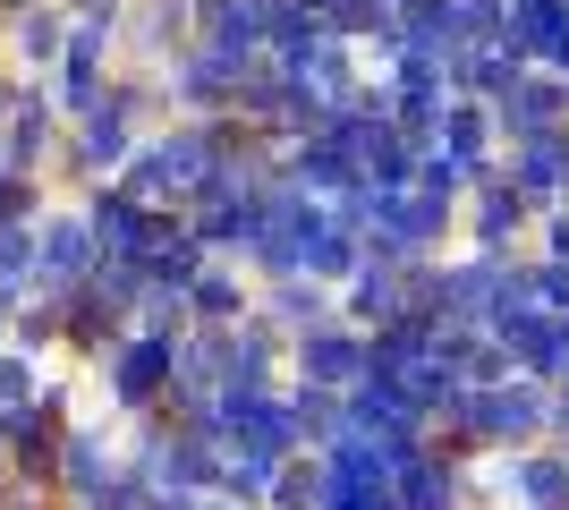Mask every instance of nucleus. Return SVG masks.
I'll list each match as a JSON object with an SVG mask.
<instances>
[{"mask_svg": "<svg viewBox=\"0 0 569 510\" xmlns=\"http://www.w3.org/2000/svg\"><path fill=\"white\" fill-rule=\"evenodd\" d=\"M18 102H26V77H0V120H9Z\"/></svg>", "mask_w": 569, "mask_h": 510, "instance_id": "obj_6", "label": "nucleus"}, {"mask_svg": "<svg viewBox=\"0 0 569 510\" xmlns=\"http://www.w3.org/2000/svg\"><path fill=\"white\" fill-rule=\"evenodd\" d=\"M0 9H9V18H18V9H34V0H0Z\"/></svg>", "mask_w": 569, "mask_h": 510, "instance_id": "obj_8", "label": "nucleus"}, {"mask_svg": "<svg viewBox=\"0 0 569 510\" xmlns=\"http://www.w3.org/2000/svg\"><path fill=\"white\" fill-rule=\"evenodd\" d=\"M111 9H119V0H69V18L77 26H102V34H111Z\"/></svg>", "mask_w": 569, "mask_h": 510, "instance_id": "obj_5", "label": "nucleus"}, {"mask_svg": "<svg viewBox=\"0 0 569 510\" xmlns=\"http://www.w3.org/2000/svg\"><path fill=\"white\" fill-rule=\"evenodd\" d=\"M102 374H111V391L128 400V409H144V400L170 383V349H162V340H128V349L102 358Z\"/></svg>", "mask_w": 569, "mask_h": 510, "instance_id": "obj_2", "label": "nucleus"}, {"mask_svg": "<svg viewBox=\"0 0 569 510\" xmlns=\"http://www.w3.org/2000/svg\"><path fill=\"white\" fill-rule=\"evenodd\" d=\"M69 9L60 0H34V9H18L9 18V51H18L26 69H60V51H69Z\"/></svg>", "mask_w": 569, "mask_h": 510, "instance_id": "obj_1", "label": "nucleus"}, {"mask_svg": "<svg viewBox=\"0 0 569 510\" xmlns=\"http://www.w3.org/2000/svg\"><path fill=\"white\" fill-rule=\"evenodd\" d=\"M18 307H26V290H18V281H0V332H9V316H18Z\"/></svg>", "mask_w": 569, "mask_h": 510, "instance_id": "obj_7", "label": "nucleus"}, {"mask_svg": "<svg viewBox=\"0 0 569 510\" xmlns=\"http://www.w3.org/2000/svg\"><path fill=\"white\" fill-rule=\"evenodd\" d=\"M43 391V366H34V349H18V340H0V417L26 409Z\"/></svg>", "mask_w": 569, "mask_h": 510, "instance_id": "obj_4", "label": "nucleus"}, {"mask_svg": "<svg viewBox=\"0 0 569 510\" xmlns=\"http://www.w3.org/2000/svg\"><path fill=\"white\" fill-rule=\"evenodd\" d=\"M51 153V102L34 94V86H26V102L18 111H9V120H0V162H18V170H34Z\"/></svg>", "mask_w": 569, "mask_h": 510, "instance_id": "obj_3", "label": "nucleus"}]
</instances>
